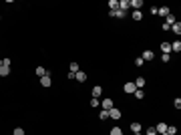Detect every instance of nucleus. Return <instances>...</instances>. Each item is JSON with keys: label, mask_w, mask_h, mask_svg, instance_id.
Segmentation results:
<instances>
[{"label": "nucleus", "mask_w": 181, "mask_h": 135, "mask_svg": "<svg viewBox=\"0 0 181 135\" xmlns=\"http://www.w3.org/2000/svg\"><path fill=\"white\" fill-rule=\"evenodd\" d=\"M157 14H159V16H165V18H167V16H169L171 12H169V8H167V6H161V8H157Z\"/></svg>", "instance_id": "obj_4"}, {"label": "nucleus", "mask_w": 181, "mask_h": 135, "mask_svg": "<svg viewBox=\"0 0 181 135\" xmlns=\"http://www.w3.org/2000/svg\"><path fill=\"white\" fill-rule=\"evenodd\" d=\"M88 105H91V107H99V105H101V101L93 97V99H91V103H88Z\"/></svg>", "instance_id": "obj_24"}, {"label": "nucleus", "mask_w": 181, "mask_h": 135, "mask_svg": "<svg viewBox=\"0 0 181 135\" xmlns=\"http://www.w3.org/2000/svg\"><path fill=\"white\" fill-rule=\"evenodd\" d=\"M74 79H76L78 83H84V81H86V73H82V71H78V73H74Z\"/></svg>", "instance_id": "obj_7"}, {"label": "nucleus", "mask_w": 181, "mask_h": 135, "mask_svg": "<svg viewBox=\"0 0 181 135\" xmlns=\"http://www.w3.org/2000/svg\"><path fill=\"white\" fill-rule=\"evenodd\" d=\"M109 6H111V10H117L119 8V0H109Z\"/></svg>", "instance_id": "obj_20"}, {"label": "nucleus", "mask_w": 181, "mask_h": 135, "mask_svg": "<svg viewBox=\"0 0 181 135\" xmlns=\"http://www.w3.org/2000/svg\"><path fill=\"white\" fill-rule=\"evenodd\" d=\"M123 91H125L127 95H133V93L137 91V87H135V83H125V87H123Z\"/></svg>", "instance_id": "obj_1"}, {"label": "nucleus", "mask_w": 181, "mask_h": 135, "mask_svg": "<svg viewBox=\"0 0 181 135\" xmlns=\"http://www.w3.org/2000/svg\"><path fill=\"white\" fill-rule=\"evenodd\" d=\"M68 69H70V73H78V65H76V63H70Z\"/></svg>", "instance_id": "obj_26"}, {"label": "nucleus", "mask_w": 181, "mask_h": 135, "mask_svg": "<svg viewBox=\"0 0 181 135\" xmlns=\"http://www.w3.org/2000/svg\"><path fill=\"white\" fill-rule=\"evenodd\" d=\"M165 133H167V135H175V133H177V129H175V127H167V131H165Z\"/></svg>", "instance_id": "obj_27"}, {"label": "nucleus", "mask_w": 181, "mask_h": 135, "mask_svg": "<svg viewBox=\"0 0 181 135\" xmlns=\"http://www.w3.org/2000/svg\"><path fill=\"white\" fill-rule=\"evenodd\" d=\"M101 93H103V87H99V85H97V87H93V97H95V99H99V97H101Z\"/></svg>", "instance_id": "obj_11"}, {"label": "nucleus", "mask_w": 181, "mask_h": 135, "mask_svg": "<svg viewBox=\"0 0 181 135\" xmlns=\"http://www.w3.org/2000/svg\"><path fill=\"white\" fill-rule=\"evenodd\" d=\"M175 22H177V20H175V16H173V14H169V16H167V22H165V24H167V26H171V24H175Z\"/></svg>", "instance_id": "obj_21"}, {"label": "nucleus", "mask_w": 181, "mask_h": 135, "mask_svg": "<svg viewBox=\"0 0 181 135\" xmlns=\"http://www.w3.org/2000/svg\"><path fill=\"white\" fill-rule=\"evenodd\" d=\"M135 135H143V133H141V131H139V133H135Z\"/></svg>", "instance_id": "obj_35"}, {"label": "nucleus", "mask_w": 181, "mask_h": 135, "mask_svg": "<svg viewBox=\"0 0 181 135\" xmlns=\"http://www.w3.org/2000/svg\"><path fill=\"white\" fill-rule=\"evenodd\" d=\"M135 87H137V89H141V87H145V77H139V79L135 81Z\"/></svg>", "instance_id": "obj_15"}, {"label": "nucleus", "mask_w": 181, "mask_h": 135, "mask_svg": "<svg viewBox=\"0 0 181 135\" xmlns=\"http://www.w3.org/2000/svg\"><path fill=\"white\" fill-rule=\"evenodd\" d=\"M121 109H117V107H113V109H109V117L111 119H121Z\"/></svg>", "instance_id": "obj_2"}, {"label": "nucleus", "mask_w": 181, "mask_h": 135, "mask_svg": "<svg viewBox=\"0 0 181 135\" xmlns=\"http://www.w3.org/2000/svg\"><path fill=\"white\" fill-rule=\"evenodd\" d=\"M143 63H145V61H143V59H141V57H139V59H135V67H141V65H143Z\"/></svg>", "instance_id": "obj_29"}, {"label": "nucleus", "mask_w": 181, "mask_h": 135, "mask_svg": "<svg viewBox=\"0 0 181 135\" xmlns=\"http://www.w3.org/2000/svg\"><path fill=\"white\" fill-rule=\"evenodd\" d=\"M109 135H123V131H121V127H113Z\"/></svg>", "instance_id": "obj_23"}, {"label": "nucleus", "mask_w": 181, "mask_h": 135, "mask_svg": "<svg viewBox=\"0 0 181 135\" xmlns=\"http://www.w3.org/2000/svg\"><path fill=\"white\" fill-rule=\"evenodd\" d=\"M12 135H24V129H22V127H16V129H14V133H12Z\"/></svg>", "instance_id": "obj_28"}, {"label": "nucleus", "mask_w": 181, "mask_h": 135, "mask_svg": "<svg viewBox=\"0 0 181 135\" xmlns=\"http://www.w3.org/2000/svg\"><path fill=\"white\" fill-rule=\"evenodd\" d=\"M127 8H129V2H127V0H121V2H119V10H123V12H125Z\"/></svg>", "instance_id": "obj_17"}, {"label": "nucleus", "mask_w": 181, "mask_h": 135, "mask_svg": "<svg viewBox=\"0 0 181 135\" xmlns=\"http://www.w3.org/2000/svg\"><path fill=\"white\" fill-rule=\"evenodd\" d=\"M131 131H133V133H139V131H141V123H139V121L131 123Z\"/></svg>", "instance_id": "obj_13"}, {"label": "nucleus", "mask_w": 181, "mask_h": 135, "mask_svg": "<svg viewBox=\"0 0 181 135\" xmlns=\"http://www.w3.org/2000/svg\"><path fill=\"white\" fill-rule=\"evenodd\" d=\"M101 107H103L105 111H109V109H113V101H111V99H103V101H101Z\"/></svg>", "instance_id": "obj_3"}, {"label": "nucleus", "mask_w": 181, "mask_h": 135, "mask_svg": "<svg viewBox=\"0 0 181 135\" xmlns=\"http://www.w3.org/2000/svg\"><path fill=\"white\" fill-rule=\"evenodd\" d=\"M109 14H111L113 18H125V12H123V10H119V8H117V10H111Z\"/></svg>", "instance_id": "obj_5"}, {"label": "nucleus", "mask_w": 181, "mask_h": 135, "mask_svg": "<svg viewBox=\"0 0 181 135\" xmlns=\"http://www.w3.org/2000/svg\"><path fill=\"white\" fill-rule=\"evenodd\" d=\"M40 85H42V87H50V77H48V75L40 77Z\"/></svg>", "instance_id": "obj_10"}, {"label": "nucleus", "mask_w": 181, "mask_h": 135, "mask_svg": "<svg viewBox=\"0 0 181 135\" xmlns=\"http://www.w3.org/2000/svg\"><path fill=\"white\" fill-rule=\"evenodd\" d=\"M133 95H135V99H143V97H145V93H143V89H137V91H135Z\"/></svg>", "instance_id": "obj_22"}, {"label": "nucleus", "mask_w": 181, "mask_h": 135, "mask_svg": "<svg viewBox=\"0 0 181 135\" xmlns=\"http://www.w3.org/2000/svg\"><path fill=\"white\" fill-rule=\"evenodd\" d=\"M169 59H171L169 55H161V61H163V63H169Z\"/></svg>", "instance_id": "obj_33"}, {"label": "nucleus", "mask_w": 181, "mask_h": 135, "mask_svg": "<svg viewBox=\"0 0 181 135\" xmlns=\"http://www.w3.org/2000/svg\"><path fill=\"white\" fill-rule=\"evenodd\" d=\"M2 65L4 67H10V59H2Z\"/></svg>", "instance_id": "obj_34"}, {"label": "nucleus", "mask_w": 181, "mask_h": 135, "mask_svg": "<svg viewBox=\"0 0 181 135\" xmlns=\"http://www.w3.org/2000/svg\"><path fill=\"white\" fill-rule=\"evenodd\" d=\"M101 119H109V111L103 109V111H101Z\"/></svg>", "instance_id": "obj_31"}, {"label": "nucleus", "mask_w": 181, "mask_h": 135, "mask_svg": "<svg viewBox=\"0 0 181 135\" xmlns=\"http://www.w3.org/2000/svg\"><path fill=\"white\" fill-rule=\"evenodd\" d=\"M141 18H143V16H141V10H135V12H133V20H141Z\"/></svg>", "instance_id": "obj_25"}, {"label": "nucleus", "mask_w": 181, "mask_h": 135, "mask_svg": "<svg viewBox=\"0 0 181 135\" xmlns=\"http://www.w3.org/2000/svg\"><path fill=\"white\" fill-rule=\"evenodd\" d=\"M0 67H2V61H0Z\"/></svg>", "instance_id": "obj_36"}, {"label": "nucleus", "mask_w": 181, "mask_h": 135, "mask_svg": "<svg viewBox=\"0 0 181 135\" xmlns=\"http://www.w3.org/2000/svg\"><path fill=\"white\" fill-rule=\"evenodd\" d=\"M153 57H155V53H153V51H145V53L141 55V59H143V61H153Z\"/></svg>", "instance_id": "obj_6"}, {"label": "nucleus", "mask_w": 181, "mask_h": 135, "mask_svg": "<svg viewBox=\"0 0 181 135\" xmlns=\"http://www.w3.org/2000/svg\"><path fill=\"white\" fill-rule=\"evenodd\" d=\"M8 73H10V67H4V65L0 67V77H6Z\"/></svg>", "instance_id": "obj_16"}, {"label": "nucleus", "mask_w": 181, "mask_h": 135, "mask_svg": "<svg viewBox=\"0 0 181 135\" xmlns=\"http://www.w3.org/2000/svg\"><path fill=\"white\" fill-rule=\"evenodd\" d=\"M36 75H38V77H44V75H48V71H46L44 67H36Z\"/></svg>", "instance_id": "obj_14"}, {"label": "nucleus", "mask_w": 181, "mask_h": 135, "mask_svg": "<svg viewBox=\"0 0 181 135\" xmlns=\"http://www.w3.org/2000/svg\"><path fill=\"white\" fill-rule=\"evenodd\" d=\"M155 131H157V133H161V135H163V133H165V131H167V125H165V123H163V121H161V123H159V125H157V127H155Z\"/></svg>", "instance_id": "obj_12"}, {"label": "nucleus", "mask_w": 181, "mask_h": 135, "mask_svg": "<svg viewBox=\"0 0 181 135\" xmlns=\"http://www.w3.org/2000/svg\"><path fill=\"white\" fill-rule=\"evenodd\" d=\"M171 51H175V53H179V51H181V43H179V41H175V43L171 45Z\"/></svg>", "instance_id": "obj_19"}, {"label": "nucleus", "mask_w": 181, "mask_h": 135, "mask_svg": "<svg viewBox=\"0 0 181 135\" xmlns=\"http://www.w3.org/2000/svg\"><path fill=\"white\" fill-rule=\"evenodd\" d=\"M173 105H175V109H179V107H181V99H179V97H177V99H175V101H173Z\"/></svg>", "instance_id": "obj_30"}, {"label": "nucleus", "mask_w": 181, "mask_h": 135, "mask_svg": "<svg viewBox=\"0 0 181 135\" xmlns=\"http://www.w3.org/2000/svg\"><path fill=\"white\" fill-rule=\"evenodd\" d=\"M171 30H173L175 34H179V32H181V24H179V22H175V24H171Z\"/></svg>", "instance_id": "obj_18"}, {"label": "nucleus", "mask_w": 181, "mask_h": 135, "mask_svg": "<svg viewBox=\"0 0 181 135\" xmlns=\"http://www.w3.org/2000/svg\"><path fill=\"white\" fill-rule=\"evenodd\" d=\"M161 51H163V55H169L171 53V45L169 43H161Z\"/></svg>", "instance_id": "obj_9"}, {"label": "nucleus", "mask_w": 181, "mask_h": 135, "mask_svg": "<svg viewBox=\"0 0 181 135\" xmlns=\"http://www.w3.org/2000/svg\"><path fill=\"white\" fill-rule=\"evenodd\" d=\"M129 6H133L135 10H139V8L143 6V0H131V2H129Z\"/></svg>", "instance_id": "obj_8"}, {"label": "nucleus", "mask_w": 181, "mask_h": 135, "mask_svg": "<svg viewBox=\"0 0 181 135\" xmlns=\"http://www.w3.org/2000/svg\"><path fill=\"white\" fill-rule=\"evenodd\" d=\"M147 135H157V131H155V127H149V129H147Z\"/></svg>", "instance_id": "obj_32"}]
</instances>
